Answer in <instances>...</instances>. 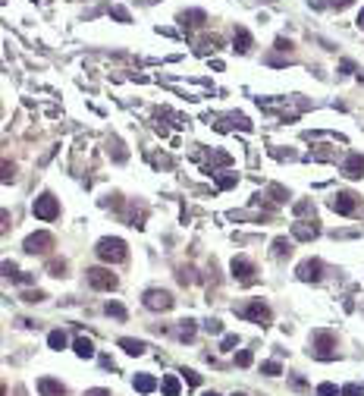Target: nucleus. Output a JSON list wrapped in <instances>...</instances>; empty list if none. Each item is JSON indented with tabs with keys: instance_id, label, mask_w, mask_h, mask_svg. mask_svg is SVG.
I'll return each instance as SVG.
<instances>
[{
	"instance_id": "nucleus-38",
	"label": "nucleus",
	"mask_w": 364,
	"mask_h": 396,
	"mask_svg": "<svg viewBox=\"0 0 364 396\" xmlns=\"http://www.w3.org/2000/svg\"><path fill=\"white\" fill-rule=\"evenodd\" d=\"M358 26L364 29V10H361V13H358Z\"/></svg>"
},
{
	"instance_id": "nucleus-25",
	"label": "nucleus",
	"mask_w": 364,
	"mask_h": 396,
	"mask_svg": "<svg viewBox=\"0 0 364 396\" xmlns=\"http://www.w3.org/2000/svg\"><path fill=\"white\" fill-rule=\"evenodd\" d=\"M342 396H364V390L358 387V383H345V387H342Z\"/></svg>"
},
{
	"instance_id": "nucleus-23",
	"label": "nucleus",
	"mask_w": 364,
	"mask_h": 396,
	"mask_svg": "<svg viewBox=\"0 0 364 396\" xmlns=\"http://www.w3.org/2000/svg\"><path fill=\"white\" fill-rule=\"evenodd\" d=\"M289 252H292V249H289L286 239H276V242H273V255H276V258H283V255H289Z\"/></svg>"
},
{
	"instance_id": "nucleus-3",
	"label": "nucleus",
	"mask_w": 364,
	"mask_h": 396,
	"mask_svg": "<svg viewBox=\"0 0 364 396\" xmlns=\"http://www.w3.org/2000/svg\"><path fill=\"white\" fill-rule=\"evenodd\" d=\"M314 358H320V362H333L336 358V340L330 333H314Z\"/></svg>"
},
{
	"instance_id": "nucleus-13",
	"label": "nucleus",
	"mask_w": 364,
	"mask_h": 396,
	"mask_svg": "<svg viewBox=\"0 0 364 396\" xmlns=\"http://www.w3.org/2000/svg\"><path fill=\"white\" fill-rule=\"evenodd\" d=\"M73 349H76V355H79V358H95V343H91L88 336H76Z\"/></svg>"
},
{
	"instance_id": "nucleus-15",
	"label": "nucleus",
	"mask_w": 364,
	"mask_h": 396,
	"mask_svg": "<svg viewBox=\"0 0 364 396\" xmlns=\"http://www.w3.org/2000/svg\"><path fill=\"white\" fill-rule=\"evenodd\" d=\"M160 390H163V396H179V377L167 374V377H163V383H160Z\"/></svg>"
},
{
	"instance_id": "nucleus-29",
	"label": "nucleus",
	"mask_w": 364,
	"mask_h": 396,
	"mask_svg": "<svg viewBox=\"0 0 364 396\" xmlns=\"http://www.w3.org/2000/svg\"><path fill=\"white\" fill-rule=\"evenodd\" d=\"M236 343H239V336H236V333H226V336H223V349H232Z\"/></svg>"
},
{
	"instance_id": "nucleus-17",
	"label": "nucleus",
	"mask_w": 364,
	"mask_h": 396,
	"mask_svg": "<svg viewBox=\"0 0 364 396\" xmlns=\"http://www.w3.org/2000/svg\"><path fill=\"white\" fill-rule=\"evenodd\" d=\"M120 346L126 349L129 355H142V352H145V343H142V340H129V336H123V340H120Z\"/></svg>"
},
{
	"instance_id": "nucleus-31",
	"label": "nucleus",
	"mask_w": 364,
	"mask_h": 396,
	"mask_svg": "<svg viewBox=\"0 0 364 396\" xmlns=\"http://www.w3.org/2000/svg\"><path fill=\"white\" fill-rule=\"evenodd\" d=\"M63 271H66V264H63V261H54V264H51V274H54V277H60Z\"/></svg>"
},
{
	"instance_id": "nucleus-4",
	"label": "nucleus",
	"mask_w": 364,
	"mask_h": 396,
	"mask_svg": "<svg viewBox=\"0 0 364 396\" xmlns=\"http://www.w3.org/2000/svg\"><path fill=\"white\" fill-rule=\"evenodd\" d=\"M145 305L151 311H167V308H173V296L163 293V289H148V293H145Z\"/></svg>"
},
{
	"instance_id": "nucleus-8",
	"label": "nucleus",
	"mask_w": 364,
	"mask_h": 396,
	"mask_svg": "<svg viewBox=\"0 0 364 396\" xmlns=\"http://www.w3.org/2000/svg\"><path fill=\"white\" fill-rule=\"evenodd\" d=\"M232 277H239L242 283H251L254 280V264L248 261V258H232Z\"/></svg>"
},
{
	"instance_id": "nucleus-14",
	"label": "nucleus",
	"mask_w": 364,
	"mask_h": 396,
	"mask_svg": "<svg viewBox=\"0 0 364 396\" xmlns=\"http://www.w3.org/2000/svg\"><path fill=\"white\" fill-rule=\"evenodd\" d=\"M38 390H41V396H63V393H66L63 383H57V380H51V377H41V380H38Z\"/></svg>"
},
{
	"instance_id": "nucleus-6",
	"label": "nucleus",
	"mask_w": 364,
	"mask_h": 396,
	"mask_svg": "<svg viewBox=\"0 0 364 396\" xmlns=\"http://www.w3.org/2000/svg\"><path fill=\"white\" fill-rule=\"evenodd\" d=\"M88 283L95 289H113L116 286V277L110 271H101V267H91L88 271Z\"/></svg>"
},
{
	"instance_id": "nucleus-35",
	"label": "nucleus",
	"mask_w": 364,
	"mask_h": 396,
	"mask_svg": "<svg viewBox=\"0 0 364 396\" xmlns=\"http://www.w3.org/2000/svg\"><path fill=\"white\" fill-rule=\"evenodd\" d=\"M308 208H311L308 202H298V205H295V214H308Z\"/></svg>"
},
{
	"instance_id": "nucleus-2",
	"label": "nucleus",
	"mask_w": 364,
	"mask_h": 396,
	"mask_svg": "<svg viewBox=\"0 0 364 396\" xmlns=\"http://www.w3.org/2000/svg\"><path fill=\"white\" fill-rule=\"evenodd\" d=\"M32 214L38 217V220H54L57 214H60V205H57V198L54 195H38L35 198V205H32Z\"/></svg>"
},
{
	"instance_id": "nucleus-22",
	"label": "nucleus",
	"mask_w": 364,
	"mask_h": 396,
	"mask_svg": "<svg viewBox=\"0 0 364 396\" xmlns=\"http://www.w3.org/2000/svg\"><path fill=\"white\" fill-rule=\"evenodd\" d=\"M279 371H283V368H279V362H264L261 365V374H267V377H276Z\"/></svg>"
},
{
	"instance_id": "nucleus-18",
	"label": "nucleus",
	"mask_w": 364,
	"mask_h": 396,
	"mask_svg": "<svg viewBox=\"0 0 364 396\" xmlns=\"http://www.w3.org/2000/svg\"><path fill=\"white\" fill-rule=\"evenodd\" d=\"M236 48H239L242 54H245V51L251 48V35L245 32V29H236Z\"/></svg>"
},
{
	"instance_id": "nucleus-36",
	"label": "nucleus",
	"mask_w": 364,
	"mask_h": 396,
	"mask_svg": "<svg viewBox=\"0 0 364 396\" xmlns=\"http://www.w3.org/2000/svg\"><path fill=\"white\" fill-rule=\"evenodd\" d=\"M85 396H110V390H88Z\"/></svg>"
},
{
	"instance_id": "nucleus-7",
	"label": "nucleus",
	"mask_w": 364,
	"mask_h": 396,
	"mask_svg": "<svg viewBox=\"0 0 364 396\" xmlns=\"http://www.w3.org/2000/svg\"><path fill=\"white\" fill-rule=\"evenodd\" d=\"M355 195H351V192H336L333 198H330V208H333V211L336 214H351V211H355Z\"/></svg>"
},
{
	"instance_id": "nucleus-39",
	"label": "nucleus",
	"mask_w": 364,
	"mask_h": 396,
	"mask_svg": "<svg viewBox=\"0 0 364 396\" xmlns=\"http://www.w3.org/2000/svg\"><path fill=\"white\" fill-rule=\"evenodd\" d=\"M204 396H217V393H204Z\"/></svg>"
},
{
	"instance_id": "nucleus-11",
	"label": "nucleus",
	"mask_w": 364,
	"mask_h": 396,
	"mask_svg": "<svg viewBox=\"0 0 364 396\" xmlns=\"http://www.w3.org/2000/svg\"><path fill=\"white\" fill-rule=\"evenodd\" d=\"M342 173H345L348 179H361L364 176V157L361 154H348L345 164H342Z\"/></svg>"
},
{
	"instance_id": "nucleus-10",
	"label": "nucleus",
	"mask_w": 364,
	"mask_h": 396,
	"mask_svg": "<svg viewBox=\"0 0 364 396\" xmlns=\"http://www.w3.org/2000/svg\"><path fill=\"white\" fill-rule=\"evenodd\" d=\"M320 271H323V264L317 261V258L314 261H301L298 264V280H304V283L311 280L314 283V280H320Z\"/></svg>"
},
{
	"instance_id": "nucleus-30",
	"label": "nucleus",
	"mask_w": 364,
	"mask_h": 396,
	"mask_svg": "<svg viewBox=\"0 0 364 396\" xmlns=\"http://www.w3.org/2000/svg\"><path fill=\"white\" fill-rule=\"evenodd\" d=\"M220 189H229V185H236V176H217Z\"/></svg>"
},
{
	"instance_id": "nucleus-5",
	"label": "nucleus",
	"mask_w": 364,
	"mask_h": 396,
	"mask_svg": "<svg viewBox=\"0 0 364 396\" xmlns=\"http://www.w3.org/2000/svg\"><path fill=\"white\" fill-rule=\"evenodd\" d=\"M51 246H54V236H51V233H35V236L26 239V252L29 255H44Z\"/></svg>"
},
{
	"instance_id": "nucleus-27",
	"label": "nucleus",
	"mask_w": 364,
	"mask_h": 396,
	"mask_svg": "<svg viewBox=\"0 0 364 396\" xmlns=\"http://www.w3.org/2000/svg\"><path fill=\"white\" fill-rule=\"evenodd\" d=\"M110 16H113V19H120V22H129V13H126L123 7H113V10H110Z\"/></svg>"
},
{
	"instance_id": "nucleus-16",
	"label": "nucleus",
	"mask_w": 364,
	"mask_h": 396,
	"mask_svg": "<svg viewBox=\"0 0 364 396\" xmlns=\"http://www.w3.org/2000/svg\"><path fill=\"white\" fill-rule=\"evenodd\" d=\"M154 387H157V380L151 377V374H135V390L138 393H151Z\"/></svg>"
},
{
	"instance_id": "nucleus-32",
	"label": "nucleus",
	"mask_w": 364,
	"mask_h": 396,
	"mask_svg": "<svg viewBox=\"0 0 364 396\" xmlns=\"http://www.w3.org/2000/svg\"><path fill=\"white\" fill-rule=\"evenodd\" d=\"M4 274H7V277H19V274H16V264H13V261H4Z\"/></svg>"
},
{
	"instance_id": "nucleus-26",
	"label": "nucleus",
	"mask_w": 364,
	"mask_h": 396,
	"mask_svg": "<svg viewBox=\"0 0 364 396\" xmlns=\"http://www.w3.org/2000/svg\"><path fill=\"white\" fill-rule=\"evenodd\" d=\"M195 336V321H182V340H192Z\"/></svg>"
},
{
	"instance_id": "nucleus-33",
	"label": "nucleus",
	"mask_w": 364,
	"mask_h": 396,
	"mask_svg": "<svg viewBox=\"0 0 364 396\" xmlns=\"http://www.w3.org/2000/svg\"><path fill=\"white\" fill-rule=\"evenodd\" d=\"M204 330H207V333H220L223 327H220V321H207V324H204Z\"/></svg>"
},
{
	"instance_id": "nucleus-34",
	"label": "nucleus",
	"mask_w": 364,
	"mask_h": 396,
	"mask_svg": "<svg viewBox=\"0 0 364 396\" xmlns=\"http://www.w3.org/2000/svg\"><path fill=\"white\" fill-rule=\"evenodd\" d=\"M44 293H26V302H41Z\"/></svg>"
},
{
	"instance_id": "nucleus-21",
	"label": "nucleus",
	"mask_w": 364,
	"mask_h": 396,
	"mask_svg": "<svg viewBox=\"0 0 364 396\" xmlns=\"http://www.w3.org/2000/svg\"><path fill=\"white\" fill-rule=\"evenodd\" d=\"M107 314H113V318H120V321H126V308L120 305V302H107Z\"/></svg>"
},
{
	"instance_id": "nucleus-37",
	"label": "nucleus",
	"mask_w": 364,
	"mask_h": 396,
	"mask_svg": "<svg viewBox=\"0 0 364 396\" xmlns=\"http://www.w3.org/2000/svg\"><path fill=\"white\" fill-rule=\"evenodd\" d=\"M330 4H333V7H348L351 0H330Z\"/></svg>"
},
{
	"instance_id": "nucleus-24",
	"label": "nucleus",
	"mask_w": 364,
	"mask_h": 396,
	"mask_svg": "<svg viewBox=\"0 0 364 396\" xmlns=\"http://www.w3.org/2000/svg\"><path fill=\"white\" fill-rule=\"evenodd\" d=\"M236 365H239V368H248V365H251V352H248V349H242V352L236 355Z\"/></svg>"
},
{
	"instance_id": "nucleus-28",
	"label": "nucleus",
	"mask_w": 364,
	"mask_h": 396,
	"mask_svg": "<svg viewBox=\"0 0 364 396\" xmlns=\"http://www.w3.org/2000/svg\"><path fill=\"white\" fill-rule=\"evenodd\" d=\"M182 374H185V380H189V383H195V387H198V383H201V374H195L192 368H185Z\"/></svg>"
},
{
	"instance_id": "nucleus-9",
	"label": "nucleus",
	"mask_w": 364,
	"mask_h": 396,
	"mask_svg": "<svg viewBox=\"0 0 364 396\" xmlns=\"http://www.w3.org/2000/svg\"><path fill=\"white\" fill-rule=\"evenodd\" d=\"M242 314H245V318H251L254 324H261V327H264V324H270V308L261 305V302H251V305H245Z\"/></svg>"
},
{
	"instance_id": "nucleus-19",
	"label": "nucleus",
	"mask_w": 364,
	"mask_h": 396,
	"mask_svg": "<svg viewBox=\"0 0 364 396\" xmlns=\"http://www.w3.org/2000/svg\"><path fill=\"white\" fill-rule=\"evenodd\" d=\"M48 346H51V349H63V346H66V333H63V330H54V333L48 336Z\"/></svg>"
},
{
	"instance_id": "nucleus-1",
	"label": "nucleus",
	"mask_w": 364,
	"mask_h": 396,
	"mask_svg": "<svg viewBox=\"0 0 364 396\" xmlns=\"http://www.w3.org/2000/svg\"><path fill=\"white\" fill-rule=\"evenodd\" d=\"M98 258L101 261H126L129 258L126 242L123 239H101L98 242Z\"/></svg>"
},
{
	"instance_id": "nucleus-12",
	"label": "nucleus",
	"mask_w": 364,
	"mask_h": 396,
	"mask_svg": "<svg viewBox=\"0 0 364 396\" xmlns=\"http://www.w3.org/2000/svg\"><path fill=\"white\" fill-rule=\"evenodd\" d=\"M292 236L301 239V242H311L317 236V227L311 224V220H295V224H292Z\"/></svg>"
},
{
	"instance_id": "nucleus-20",
	"label": "nucleus",
	"mask_w": 364,
	"mask_h": 396,
	"mask_svg": "<svg viewBox=\"0 0 364 396\" xmlns=\"http://www.w3.org/2000/svg\"><path fill=\"white\" fill-rule=\"evenodd\" d=\"M317 396H342V390H339L336 383H320V387H317Z\"/></svg>"
}]
</instances>
